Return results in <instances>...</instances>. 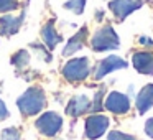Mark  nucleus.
Wrapping results in <instances>:
<instances>
[{"label":"nucleus","mask_w":153,"mask_h":140,"mask_svg":"<svg viewBox=\"0 0 153 140\" xmlns=\"http://www.w3.org/2000/svg\"><path fill=\"white\" fill-rule=\"evenodd\" d=\"M17 106L23 115H36L46 106V96L41 87H30L18 97Z\"/></svg>","instance_id":"nucleus-1"},{"label":"nucleus","mask_w":153,"mask_h":140,"mask_svg":"<svg viewBox=\"0 0 153 140\" xmlns=\"http://www.w3.org/2000/svg\"><path fill=\"white\" fill-rule=\"evenodd\" d=\"M91 46L94 51H109V50H115L120 46V38L115 33L110 25L99 28L96 33L91 38Z\"/></svg>","instance_id":"nucleus-2"},{"label":"nucleus","mask_w":153,"mask_h":140,"mask_svg":"<svg viewBox=\"0 0 153 140\" xmlns=\"http://www.w3.org/2000/svg\"><path fill=\"white\" fill-rule=\"evenodd\" d=\"M91 74V61L87 58H73L63 68V76L71 83L84 81Z\"/></svg>","instance_id":"nucleus-3"},{"label":"nucleus","mask_w":153,"mask_h":140,"mask_svg":"<svg viewBox=\"0 0 153 140\" xmlns=\"http://www.w3.org/2000/svg\"><path fill=\"white\" fill-rule=\"evenodd\" d=\"M35 125H36L38 132H40L41 135L53 137L61 130V127H63V119H61V115L56 112H45L36 119Z\"/></svg>","instance_id":"nucleus-4"},{"label":"nucleus","mask_w":153,"mask_h":140,"mask_svg":"<svg viewBox=\"0 0 153 140\" xmlns=\"http://www.w3.org/2000/svg\"><path fill=\"white\" fill-rule=\"evenodd\" d=\"M109 117L102 115V114H94V115L87 117L86 119V127H84V130H86V137L89 140H96L99 139V137H102L104 133H105V130L109 129Z\"/></svg>","instance_id":"nucleus-5"},{"label":"nucleus","mask_w":153,"mask_h":140,"mask_svg":"<svg viewBox=\"0 0 153 140\" xmlns=\"http://www.w3.org/2000/svg\"><path fill=\"white\" fill-rule=\"evenodd\" d=\"M127 66H128V64H127L125 60L115 56V54H110V56H107L105 60H102V61L97 63L96 69H94V79H102L104 76H107V74L112 73V71L125 69Z\"/></svg>","instance_id":"nucleus-6"},{"label":"nucleus","mask_w":153,"mask_h":140,"mask_svg":"<svg viewBox=\"0 0 153 140\" xmlns=\"http://www.w3.org/2000/svg\"><path fill=\"white\" fill-rule=\"evenodd\" d=\"M104 107H105L107 110H110V112L122 115V114L128 112V109H130V99L125 96V94L114 91V92H110L109 96H107V99L104 101Z\"/></svg>","instance_id":"nucleus-7"},{"label":"nucleus","mask_w":153,"mask_h":140,"mask_svg":"<svg viewBox=\"0 0 153 140\" xmlns=\"http://www.w3.org/2000/svg\"><path fill=\"white\" fill-rule=\"evenodd\" d=\"M143 5L142 0H110L109 8L112 10V13L115 15L119 20L127 18L132 12L138 10Z\"/></svg>","instance_id":"nucleus-8"},{"label":"nucleus","mask_w":153,"mask_h":140,"mask_svg":"<svg viewBox=\"0 0 153 140\" xmlns=\"http://www.w3.org/2000/svg\"><path fill=\"white\" fill-rule=\"evenodd\" d=\"M132 64L140 74H153V53L137 51L132 58Z\"/></svg>","instance_id":"nucleus-9"},{"label":"nucleus","mask_w":153,"mask_h":140,"mask_svg":"<svg viewBox=\"0 0 153 140\" xmlns=\"http://www.w3.org/2000/svg\"><path fill=\"white\" fill-rule=\"evenodd\" d=\"M91 109V101L87 96L81 94V96H74L73 99L69 101V104L66 106V114L71 117H79L82 115L84 112Z\"/></svg>","instance_id":"nucleus-10"},{"label":"nucleus","mask_w":153,"mask_h":140,"mask_svg":"<svg viewBox=\"0 0 153 140\" xmlns=\"http://www.w3.org/2000/svg\"><path fill=\"white\" fill-rule=\"evenodd\" d=\"M22 23H23V15L20 17H13V15H5L0 18V35L4 36H12L20 30Z\"/></svg>","instance_id":"nucleus-11"},{"label":"nucleus","mask_w":153,"mask_h":140,"mask_svg":"<svg viewBox=\"0 0 153 140\" xmlns=\"http://www.w3.org/2000/svg\"><path fill=\"white\" fill-rule=\"evenodd\" d=\"M135 106L140 114H145L146 110L152 109L153 107V84H146L145 87H142V91L137 96Z\"/></svg>","instance_id":"nucleus-12"},{"label":"nucleus","mask_w":153,"mask_h":140,"mask_svg":"<svg viewBox=\"0 0 153 140\" xmlns=\"http://www.w3.org/2000/svg\"><path fill=\"white\" fill-rule=\"evenodd\" d=\"M86 38H87V28L82 27L73 38L68 40L66 48L63 50V56H71V54H74L76 51H79L81 48L84 46V43H86Z\"/></svg>","instance_id":"nucleus-13"},{"label":"nucleus","mask_w":153,"mask_h":140,"mask_svg":"<svg viewBox=\"0 0 153 140\" xmlns=\"http://www.w3.org/2000/svg\"><path fill=\"white\" fill-rule=\"evenodd\" d=\"M41 38H43L45 45H46L50 50L56 48L58 43H61V35L56 31V28H54V22H53V20L46 22V25H45L43 30H41Z\"/></svg>","instance_id":"nucleus-14"},{"label":"nucleus","mask_w":153,"mask_h":140,"mask_svg":"<svg viewBox=\"0 0 153 140\" xmlns=\"http://www.w3.org/2000/svg\"><path fill=\"white\" fill-rule=\"evenodd\" d=\"M28 63H30V54H28V51H27V50H20V51H17V53L13 54V58H12V64H15V66H17L18 69L25 68Z\"/></svg>","instance_id":"nucleus-15"},{"label":"nucleus","mask_w":153,"mask_h":140,"mask_svg":"<svg viewBox=\"0 0 153 140\" xmlns=\"http://www.w3.org/2000/svg\"><path fill=\"white\" fill-rule=\"evenodd\" d=\"M84 7H86V0H68L66 4H64V8L74 12L76 15L82 13V12H84Z\"/></svg>","instance_id":"nucleus-16"},{"label":"nucleus","mask_w":153,"mask_h":140,"mask_svg":"<svg viewBox=\"0 0 153 140\" xmlns=\"http://www.w3.org/2000/svg\"><path fill=\"white\" fill-rule=\"evenodd\" d=\"M0 140H20V130L17 127L4 129L2 133H0Z\"/></svg>","instance_id":"nucleus-17"},{"label":"nucleus","mask_w":153,"mask_h":140,"mask_svg":"<svg viewBox=\"0 0 153 140\" xmlns=\"http://www.w3.org/2000/svg\"><path fill=\"white\" fill-rule=\"evenodd\" d=\"M104 92H105V89L100 87V89L97 91V94L94 96V101H92V104H91V110H92V112H99V110H102V107H104V102H102Z\"/></svg>","instance_id":"nucleus-18"},{"label":"nucleus","mask_w":153,"mask_h":140,"mask_svg":"<svg viewBox=\"0 0 153 140\" xmlns=\"http://www.w3.org/2000/svg\"><path fill=\"white\" fill-rule=\"evenodd\" d=\"M18 7L17 0H0V13H5V12H12Z\"/></svg>","instance_id":"nucleus-19"},{"label":"nucleus","mask_w":153,"mask_h":140,"mask_svg":"<svg viewBox=\"0 0 153 140\" xmlns=\"http://www.w3.org/2000/svg\"><path fill=\"white\" fill-rule=\"evenodd\" d=\"M107 140H138L137 137L133 135H128V133H123V132H119V130H114V132L109 133Z\"/></svg>","instance_id":"nucleus-20"},{"label":"nucleus","mask_w":153,"mask_h":140,"mask_svg":"<svg viewBox=\"0 0 153 140\" xmlns=\"http://www.w3.org/2000/svg\"><path fill=\"white\" fill-rule=\"evenodd\" d=\"M145 133H146L148 137H152V139H153V117H152V119H148V120L145 122Z\"/></svg>","instance_id":"nucleus-21"},{"label":"nucleus","mask_w":153,"mask_h":140,"mask_svg":"<svg viewBox=\"0 0 153 140\" xmlns=\"http://www.w3.org/2000/svg\"><path fill=\"white\" fill-rule=\"evenodd\" d=\"M8 117V109L4 101H0V120H5Z\"/></svg>","instance_id":"nucleus-22"},{"label":"nucleus","mask_w":153,"mask_h":140,"mask_svg":"<svg viewBox=\"0 0 153 140\" xmlns=\"http://www.w3.org/2000/svg\"><path fill=\"white\" fill-rule=\"evenodd\" d=\"M140 41H142V45H152V40H150V38H145V36L140 38Z\"/></svg>","instance_id":"nucleus-23"}]
</instances>
